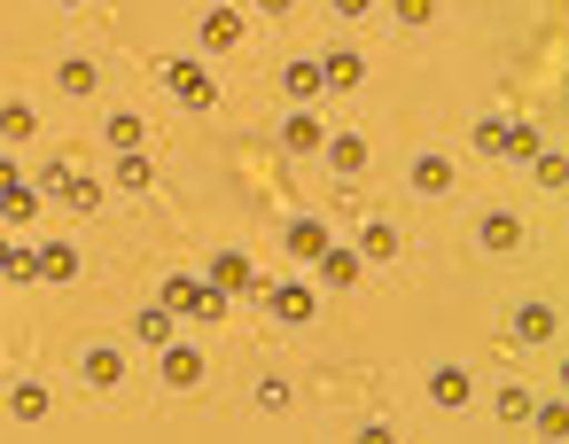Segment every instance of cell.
Instances as JSON below:
<instances>
[{
    "mask_svg": "<svg viewBox=\"0 0 569 444\" xmlns=\"http://www.w3.org/2000/svg\"><path fill=\"white\" fill-rule=\"evenodd\" d=\"M40 195H56L63 211H102V195H110V188H102L94 172H79L71 157H56V164L40 172Z\"/></svg>",
    "mask_w": 569,
    "mask_h": 444,
    "instance_id": "obj_1",
    "label": "cell"
},
{
    "mask_svg": "<svg viewBox=\"0 0 569 444\" xmlns=\"http://www.w3.org/2000/svg\"><path fill=\"white\" fill-rule=\"evenodd\" d=\"M164 79H172V94H180L188 110H219V79H211V63L172 56V63H164Z\"/></svg>",
    "mask_w": 569,
    "mask_h": 444,
    "instance_id": "obj_2",
    "label": "cell"
},
{
    "mask_svg": "<svg viewBox=\"0 0 569 444\" xmlns=\"http://www.w3.org/2000/svg\"><path fill=\"white\" fill-rule=\"evenodd\" d=\"M258 304H266L273 320H289V327L312 320V289H305V281H258Z\"/></svg>",
    "mask_w": 569,
    "mask_h": 444,
    "instance_id": "obj_3",
    "label": "cell"
},
{
    "mask_svg": "<svg viewBox=\"0 0 569 444\" xmlns=\"http://www.w3.org/2000/svg\"><path fill=\"white\" fill-rule=\"evenodd\" d=\"M211 289H227V296H258V273H250V258L242 250H211V273H203Z\"/></svg>",
    "mask_w": 569,
    "mask_h": 444,
    "instance_id": "obj_4",
    "label": "cell"
},
{
    "mask_svg": "<svg viewBox=\"0 0 569 444\" xmlns=\"http://www.w3.org/2000/svg\"><path fill=\"white\" fill-rule=\"evenodd\" d=\"M196 40H203V56H227V48H242V9H227V0H219V9L196 24Z\"/></svg>",
    "mask_w": 569,
    "mask_h": 444,
    "instance_id": "obj_5",
    "label": "cell"
},
{
    "mask_svg": "<svg viewBox=\"0 0 569 444\" xmlns=\"http://www.w3.org/2000/svg\"><path fill=\"white\" fill-rule=\"evenodd\" d=\"M157 359H164V382H172V390H196V382L211 374V366H203V351H196V343H180V335H172Z\"/></svg>",
    "mask_w": 569,
    "mask_h": 444,
    "instance_id": "obj_6",
    "label": "cell"
},
{
    "mask_svg": "<svg viewBox=\"0 0 569 444\" xmlns=\"http://www.w3.org/2000/svg\"><path fill=\"white\" fill-rule=\"evenodd\" d=\"M312 63H320V87H336V94H351L367 79V56L359 48H336V56H312Z\"/></svg>",
    "mask_w": 569,
    "mask_h": 444,
    "instance_id": "obj_7",
    "label": "cell"
},
{
    "mask_svg": "<svg viewBox=\"0 0 569 444\" xmlns=\"http://www.w3.org/2000/svg\"><path fill=\"white\" fill-rule=\"evenodd\" d=\"M79 374H87V390H118V382H126V359H118V343H87Z\"/></svg>",
    "mask_w": 569,
    "mask_h": 444,
    "instance_id": "obj_8",
    "label": "cell"
},
{
    "mask_svg": "<svg viewBox=\"0 0 569 444\" xmlns=\"http://www.w3.org/2000/svg\"><path fill=\"white\" fill-rule=\"evenodd\" d=\"M429 397H437L445 413H460V405L476 397V382H468V366H429Z\"/></svg>",
    "mask_w": 569,
    "mask_h": 444,
    "instance_id": "obj_9",
    "label": "cell"
},
{
    "mask_svg": "<svg viewBox=\"0 0 569 444\" xmlns=\"http://www.w3.org/2000/svg\"><path fill=\"white\" fill-rule=\"evenodd\" d=\"M40 203H48V195H40V180H17L9 195H0V226H32V219H40Z\"/></svg>",
    "mask_w": 569,
    "mask_h": 444,
    "instance_id": "obj_10",
    "label": "cell"
},
{
    "mask_svg": "<svg viewBox=\"0 0 569 444\" xmlns=\"http://www.w3.org/2000/svg\"><path fill=\"white\" fill-rule=\"evenodd\" d=\"M320 141H328V125H320L312 110H289V125H281V149H289V157H312Z\"/></svg>",
    "mask_w": 569,
    "mask_h": 444,
    "instance_id": "obj_11",
    "label": "cell"
},
{
    "mask_svg": "<svg viewBox=\"0 0 569 444\" xmlns=\"http://www.w3.org/2000/svg\"><path fill=\"white\" fill-rule=\"evenodd\" d=\"M110 188H126V195H149V188H157V164H149V149H126V157H118V172H110Z\"/></svg>",
    "mask_w": 569,
    "mask_h": 444,
    "instance_id": "obj_12",
    "label": "cell"
},
{
    "mask_svg": "<svg viewBox=\"0 0 569 444\" xmlns=\"http://www.w3.org/2000/svg\"><path fill=\"white\" fill-rule=\"evenodd\" d=\"M32 265H40V281H79V242H40Z\"/></svg>",
    "mask_w": 569,
    "mask_h": 444,
    "instance_id": "obj_13",
    "label": "cell"
},
{
    "mask_svg": "<svg viewBox=\"0 0 569 444\" xmlns=\"http://www.w3.org/2000/svg\"><path fill=\"white\" fill-rule=\"evenodd\" d=\"M312 265H320V281H328V289H351V281H359V265H367V258H359V250H343V242H328V250H320V258H312Z\"/></svg>",
    "mask_w": 569,
    "mask_h": 444,
    "instance_id": "obj_14",
    "label": "cell"
},
{
    "mask_svg": "<svg viewBox=\"0 0 569 444\" xmlns=\"http://www.w3.org/2000/svg\"><path fill=\"white\" fill-rule=\"evenodd\" d=\"M320 157H328L343 180H351V172H367V141H359V133H328V141H320Z\"/></svg>",
    "mask_w": 569,
    "mask_h": 444,
    "instance_id": "obj_15",
    "label": "cell"
},
{
    "mask_svg": "<svg viewBox=\"0 0 569 444\" xmlns=\"http://www.w3.org/2000/svg\"><path fill=\"white\" fill-rule=\"evenodd\" d=\"M476 242H483L491 258H507V250H522V219H507V211H491V219L476 226Z\"/></svg>",
    "mask_w": 569,
    "mask_h": 444,
    "instance_id": "obj_16",
    "label": "cell"
},
{
    "mask_svg": "<svg viewBox=\"0 0 569 444\" xmlns=\"http://www.w3.org/2000/svg\"><path fill=\"white\" fill-rule=\"evenodd\" d=\"M515 343H553V304H515Z\"/></svg>",
    "mask_w": 569,
    "mask_h": 444,
    "instance_id": "obj_17",
    "label": "cell"
},
{
    "mask_svg": "<svg viewBox=\"0 0 569 444\" xmlns=\"http://www.w3.org/2000/svg\"><path fill=\"white\" fill-rule=\"evenodd\" d=\"M172 327H180V312H164V304L133 312V343H149V351H164V343H172Z\"/></svg>",
    "mask_w": 569,
    "mask_h": 444,
    "instance_id": "obj_18",
    "label": "cell"
},
{
    "mask_svg": "<svg viewBox=\"0 0 569 444\" xmlns=\"http://www.w3.org/2000/svg\"><path fill=\"white\" fill-rule=\"evenodd\" d=\"M281 94H289L297 110H305L312 94H328V87H320V63H281Z\"/></svg>",
    "mask_w": 569,
    "mask_h": 444,
    "instance_id": "obj_19",
    "label": "cell"
},
{
    "mask_svg": "<svg viewBox=\"0 0 569 444\" xmlns=\"http://www.w3.org/2000/svg\"><path fill=\"white\" fill-rule=\"evenodd\" d=\"M452 188V157H413V195H445Z\"/></svg>",
    "mask_w": 569,
    "mask_h": 444,
    "instance_id": "obj_20",
    "label": "cell"
},
{
    "mask_svg": "<svg viewBox=\"0 0 569 444\" xmlns=\"http://www.w3.org/2000/svg\"><path fill=\"white\" fill-rule=\"evenodd\" d=\"M281 242H289V258H320V250H328V226H320V219H289Z\"/></svg>",
    "mask_w": 569,
    "mask_h": 444,
    "instance_id": "obj_21",
    "label": "cell"
},
{
    "mask_svg": "<svg viewBox=\"0 0 569 444\" xmlns=\"http://www.w3.org/2000/svg\"><path fill=\"white\" fill-rule=\"evenodd\" d=\"M196 289H203V281H196V273H164V281H157V304H164V312H180V320H188V304H196Z\"/></svg>",
    "mask_w": 569,
    "mask_h": 444,
    "instance_id": "obj_22",
    "label": "cell"
},
{
    "mask_svg": "<svg viewBox=\"0 0 569 444\" xmlns=\"http://www.w3.org/2000/svg\"><path fill=\"white\" fill-rule=\"evenodd\" d=\"M48 405H56V397H48L40 382H17V390H9V413H17L24 428H32V421H48Z\"/></svg>",
    "mask_w": 569,
    "mask_h": 444,
    "instance_id": "obj_23",
    "label": "cell"
},
{
    "mask_svg": "<svg viewBox=\"0 0 569 444\" xmlns=\"http://www.w3.org/2000/svg\"><path fill=\"white\" fill-rule=\"evenodd\" d=\"M102 133H110V149L126 157V149H141V141H149V118H133V110H118V118H110Z\"/></svg>",
    "mask_w": 569,
    "mask_h": 444,
    "instance_id": "obj_24",
    "label": "cell"
},
{
    "mask_svg": "<svg viewBox=\"0 0 569 444\" xmlns=\"http://www.w3.org/2000/svg\"><path fill=\"white\" fill-rule=\"evenodd\" d=\"M359 258H367V265H382V258H398V226H390V219H375V226L359 234Z\"/></svg>",
    "mask_w": 569,
    "mask_h": 444,
    "instance_id": "obj_25",
    "label": "cell"
},
{
    "mask_svg": "<svg viewBox=\"0 0 569 444\" xmlns=\"http://www.w3.org/2000/svg\"><path fill=\"white\" fill-rule=\"evenodd\" d=\"M94 79H102V71H94V63H87V56H71V63H63V71H56V87H63V94H79V102H87V94H94Z\"/></svg>",
    "mask_w": 569,
    "mask_h": 444,
    "instance_id": "obj_26",
    "label": "cell"
},
{
    "mask_svg": "<svg viewBox=\"0 0 569 444\" xmlns=\"http://www.w3.org/2000/svg\"><path fill=\"white\" fill-rule=\"evenodd\" d=\"M32 102H0V141H32Z\"/></svg>",
    "mask_w": 569,
    "mask_h": 444,
    "instance_id": "obj_27",
    "label": "cell"
},
{
    "mask_svg": "<svg viewBox=\"0 0 569 444\" xmlns=\"http://www.w3.org/2000/svg\"><path fill=\"white\" fill-rule=\"evenodd\" d=\"M538 149H546V141H538V125H515V118H507V141H499V157H522V164H530Z\"/></svg>",
    "mask_w": 569,
    "mask_h": 444,
    "instance_id": "obj_28",
    "label": "cell"
},
{
    "mask_svg": "<svg viewBox=\"0 0 569 444\" xmlns=\"http://www.w3.org/2000/svg\"><path fill=\"white\" fill-rule=\"evenodd\" d=\"M390 17H398V24H406V32H421V24H429V17H437V0H390Z\"/></svg>",
    "mask_w": 569,
    "mask_h": 444,
    "instance_id": "obj_29",
    "label": "cell"
},
{
    "mask_svg": "<svg viewBox=\"0 0 569 444\" xmlns=\"http://www.w3.org/2000/svg\"><path fill=\"white\" fill-rule=\"evenodd\" d=\"M499 421H530V390H522V382L499 390Z\"/></svg>",
    "mask_w": 569,
    "mask_h": 444,
    "instance_id": "obj_30",
    "label": "cell"
},
{
    "mask_svg": "<svg viewBox=\"0 0 569 444\" xmlns=\"http://www.w3.org/2000/svg\"><path fill=\"white\" fill-rule=\"evenodd\" d=\"M258 413H289V382H281V374L258 382Z\"/></svg>",
    "mask_w": 569,
    "mask_h": 444,
    "instance_id": "obj_31",
    "label": "cell"
},
{
    "mask_svg": "<svg viewBox=\"0 0 569 444\" xmlns=\"http://www.w3.org/2000/svg\"><path fill=\"white\" fill-rule=\"evenodd\" d=\"M499 141H507V118H483V125H476V149L499 157Z\"/></svg>",
    "mask_w": 569,
    "mask_h": 444,
    "instance_id": "obj_32",
    "label": "cell"
},
{
    "mask_svg": "<svg viewBox=\"0 0 569 444\" xmlns=\"http://www.w3.org/2000/svg\"><path fill=\"white\" fill-rule=\"evenodd\" d=\"M328 9H336V24H351V17H367V9H375V0H328Z\"/></svg>",
    "mask_w": 569,
    "mask_h": 444,
    "instance_id": "obj_33",
    "label": "cell"
},
{
    "mask_svg": "<svg viewBox=\"0 0 569 444\" xmlns=\"http://www.w3.org/2000/svg\"><path fill=\"white\" fill-rule=\"evenodd\" d=\"M17 180H24V172H17V157H0V195H9Z\"/></svg>",
    "mask_w": 569,
    "mask_h": 444,
    "instance_id": "obj_34",
    "label": "cell"
},
{
    "mask_svg": "<svg viewBox=\"0 0 569 444\" xmlns=\"http://www.w3.org/2000/svg\"><path fill=\"white\" fill-rule=\"evenodd\" d=\"M258 9H266V17H289V9H297V0H258Z\"/></svg>",
    "mask_w": 569,
    "mask_h": 444,
    "instance_id": "obj_35",
    "label": "cell"
},
{
    "mask_svg": "<svg viewBox=\"0 0 569 444\" xmlns=\"http://www.w3.org/2000/svg\"><path fill=\"white\" fill-rule=\"evenodd\" d=\"M9 250H17V242H9V234H0V273H9Z\"/></svg>",
    "mask_w": 569,
    "mask_h": 444,
    "instance_id": "obj_36",
    "label": "cell"
},
{
    "mask_svg": "<svg viewBox=\"0 0 569 444\" xmlns=\"http://www.w3.org/2000/svg\"><path fill=\"white\" fill-rule=\"evenodd\" d=\"M56 9H87V0H56Z\"/></svg>",
    "mask_w": 569,
    "mask_h": 444,
    "instance_id": "obj_37",
    "label": "cell"
}]
</instances>
